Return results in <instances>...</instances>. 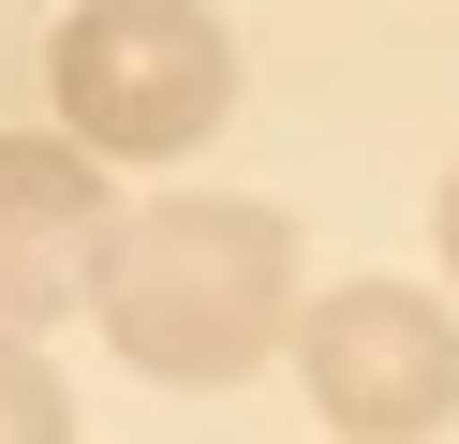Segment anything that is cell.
<instances>
[{"mask_svg": "<svg viewBox=\"0 0 459 444\" xmlns=\"http://www.w3.org/2000/svg\"><path fill=\"white\" fill-rule=\"evenodd\" d=\"M104 341L149 385H238L297 341V222L252 193H178L104 252Z\"/></svg>", "mask_w": 459, "mask_h": 444, "instance_id": "1", "label": "cell"}, {"mask_svg": "<svg viewBox=\"0 0 459 444\" xmlns=\"http://www.w3.org/2000/svg\"><path fill=\"white\" fill-rule=\"evenodd\" d=\"M45 104L90 163H178L238 118V30L208 0H74L45 45Z\"/></svg>", "mask_w": 459, "mask_h": 444, "instance_id": "2", "label": "cell"}, {"mask_svg": "<svg viewBox=\"0 0 459 444\" xmlns=\"http://www.w3.org/2000/svg\"><path fill=\"white\" fill-rule=\"evenodd\" d=\"M297 370L341 444H429L459 414V311L415 282H341L297 311Z\"/></svg>", "mask_w": 459, "mask_h": 444, "instance_id": "3", "label": "cell"}, {"mask_svg": "<svg viewBox=\"0 0 459 444\" xmlns=\"http://www.w3.org/2000/svg\"><path fill=\"white\" fill-rule=\"evenodd\" d=\"M119 193L74 134H0V341H45L74 296H104Z\"/></svg>", "mask_w": 459, "mask_h": 444, "instance_id": "4", "label": "cell"}, {"mask_svg": "<svg viewBox=\"0 0 459 444\" xmlns=\"http://www.w3.org/2000/svg\"><path fill=\"white\" fill-rule=\"evenodd\" d=\"M0 444H74V385L30 341H0Z\"/></svg>", "mask_w": 459, "mask_h": 444, "instance_id": "5", "label": "cell"}, {"mask_svg": "<svg viewBox=\"0 0 459 444\" xmlns=\"http://www.w3.org/2000/svg\"><path fill=\"white\" fill-rule=\"evenodd\" d=\"M445 282H459V178H445Z\"/></svg>", "mask_w": 459, "mask_h": 444, "instance_id": "6", "label": "cell"}]
</instances>
